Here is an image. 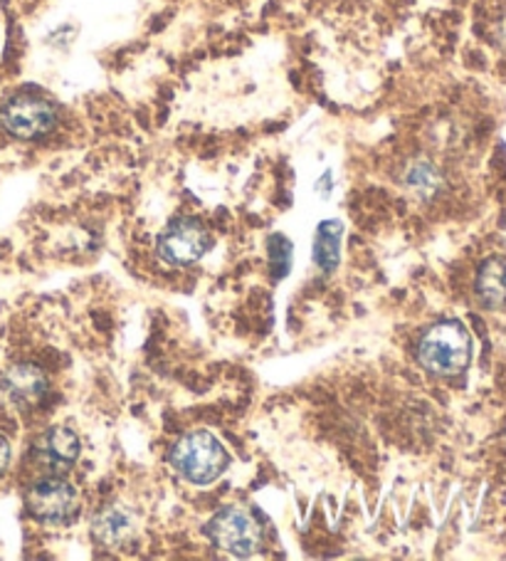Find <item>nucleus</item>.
<instances>
[{"label": "nucleus", "mask_w": 506, "mask_h": 561, "mask_svg": "<svg viewBox=\"0 0 506 561\" xmlns=\"http://www.w3.org/2000/svg\"><path fill=\"white\" fill-rule=\"evenodd\" d=\"M472 359V342L460 322L433 324L417 342V362L435 376H457Z\"/></svg>", "instance_id": "1"}, {"label": "nucleus", "mask_w": 506, "mask_h": 561, "mask_svg": "<svg viewBox=\"0 0 506 561\" xmlns=\"http://www.w3.org/2000/svg\"><path fill=\"white\" fill-rule=\"evenodd\" d=\"M171 466L193 485H208L228 468V453L212 433L193 431L181 435L171 448Z\"/></svg>", "instance_id": "2"}, {"label": "nucleus", "mask_w": 506, "mask_h": 561, "mask_svg": "<svg viewBox=\"0 0 506 561\" xmlns=\"http://www.w3.org/2000/svg\"><path fill=\"white\" fill-rule=\"evenodd\" d=\"M208 537L212 545L232 557H252L262 547L260 522L245 510L226 507L208 522Z\"/></svg>", "instance_id": "3"}, {"label": "nucleus", "mask_w": 506, "mask_h": 561, "mask_svg": "<svg viewBox=\"0 0 506 561\" xmlns=\"http://www.w3.org/2000/svg\"><path fill=\"white\" fill-rule=\"evenodd\" d=\"M0 122L18 139H41L53 131L57 114L55 106L43 96L21 94L3 106Z\"/></svg>", "instance_id": "4"}, {"label": "nucleus", "mask_w": 506, "mask_h": 561, "mask_svg": "<svg viewBox=\"0 0 506 561\" xmlns=\"http://www.w3.org/2000/svg\"><path fill=\"white\" fill-rule=\"evenodd\" d=\"M159 255L171 265H193L208 253L210 230L200 220L179 218L159 236Z\"/></svg>", "instance_id": "5"}, {"label": "nucleus", "mask_w": 506, "mask_h": 561, "mask_svg": "<svg viewBox=\"0 0 506 561\" xmlns=\"http://www.w3.org/2000/svg\"><path fill=\"white\" fill-rule=\"evenodd\" d=\"M27 507L47 525H65L77 512V492L62 478H43L27 492Z\"/></svg>", "instance_id": "6"}, {"label": "nucleus", "mask_w": 506, "mask_h": 561, "mask_svg": "<svg viewBox=\"0 0 506 561\" xmlns=\"http://www.w3.org/2000/svg\"><path fill=\"white\" fill-rule=\"evenodd\" d=\"M3 386L8 396L21 405H41L47 396V376L41 366L18 364L5 374Z\"/></svg>", "instance_id": "7"}, {"label": "nucleus", "mask_w": 506, "mask_h": 561, "mask_svg": "<svg viewBox=\"0 0 506 561\" xmlns=\"http://www.w3.org/2000/svg\"><path fill=\"white\" fill-rule=\"evenodd\" d=\"M41 456L55 470H67L80 456V438L70 428H50L41 440Z\"/></svg>", "instance_id": "8"}, {"label": "nucleus", "mask_w": 506, "mask_h": 561, "mask_svg": "<svg viewBox=\"0 0 506 561\" xmlns=\"http://www.w3.org/2000/svg\"><path fill=\"white\" fill-rule=\"evenodd\" d=\"M476 297L482 299L484 307H502L506 305V260L492 257L480 267L476 275Z\"/></svg>", "instance_id": "9"}, {"label": "nucleus", "mask_w": 506, "mask_h": 561, "mask_svg": "<svg viewBox=\"0 0 506 561\" xmlns=\"http://www.w3.org/2000/svg\"><path fill=\"white\" fill-rule=\"evenodd\" d=\"M344 226L338 220H324L317 228L314 238V263L321 273H334L338 265V253H342Z\"/></svg>", "instance_id": "10"}, {"label": "nucleus", "mask_w": 506, "mask_h": 561, "mask_svg": "<svg viewBox=\"0 0 506 561\" xmlns=\"http://www.w3.org/2000/svg\"><path fill=\"white\" fill-rule=\"evenodd\" d=\"M269 270L272 275H275V279H281L291 267V253H295V248H291L289 238L281 236V233H275L269 238Z\"/></svg>", "instance_id": "11"}, {"label": "nucleus", "mask_w": 506, "mask_h": 561, "mask_svg": "<svg viewBox=\"0 0 506 561\" xmlns=\"http://www.w3.org/2000/svg\"><path fill=\"white\" fill-rule=\"evenodd\" d=\"M407 181L413 183V188H423V191H433L437 186V173L433 167H427V163H415L411 169V176Z\"/></svg>", "instance_id": "12"}, {"label": "nucleus", "mask_w": 506, "mask_h": 561, "mask_svg": "<svg viewBox=\"0 0 506 561\" xmlns=\"http://www.w3.org/2000/svg\"><path fill=\"white\" fill-rule=\"evenodd\" d=\"M122 527H126V519H124V515H119V512H106V515L100 519V535H104L106 531V539H116L119 537V531H124Z\"/></svg>", "instance_id": "13"}, {"label": "nucleus", "mask_w": 506, "mask_h": 561, "mask_svg": "<svg viewBox=\"0 0 506 561\" xmlns=\"http://www.w3.org/2000/svg\"><path fill=\"white\" fill-rule=\"evenodd\" d=\"M8 462H11V443L0 435V472L8 468Z\"/></svg>", "instance_id": "14"}]
</instances>
